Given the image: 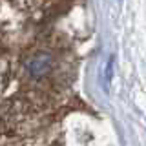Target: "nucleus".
Instances as JSON below:
<instances>
[{
	"instance_id": "nucleus-1",
	"label": "nucleus",
	"mask_w": 146,
	"mask_h": 146,
	"mask_svg": "<svg viewBox=\"0 0 146 146\" xmlns=\"http://www.w3.org/2000/svg\"><path fill=\"white\" fill-rule=\"evenodd\" d=\"M51 68H53V58H51L49 53H44V51L33 55V58L27 62V71H29V75L36 80L48 75V73L51 71Z\"/></svg>"
},
{
	"instance_id": "nucleus-2",
	"label": "nucleus",
	"mask_w": 146,
	"mask_h": 146,
	"mask_svg": "<svg viewBox=\"0 0 146 146\" xmlns=\"http://www.w3.org/2000/svg\"><path fill=\"white\" fill-rule=\"evenodd\" d=\"M111 75H113V58H110V60H108V71H106V79H108V82L111 80Z\"/></svg>"
}]
</instances>
